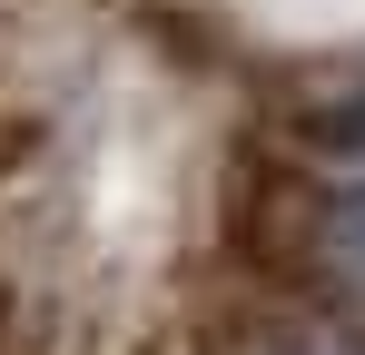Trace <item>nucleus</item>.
<instances>
[{"label": "nucleus", "mask_w": 365, "mask_h": 355, "mask_svg": "<svg viewBox=\"0 0 365 355\" xmlns=\"http://www.w3.org/2000/svg\"><path fill=\"white\" fill-rule=\"evenodd\" d=\"M237 355H365V326H326V316H277V326H247Z\"/></svg>", "instance_id": "2"}, {"label": "nucleus", "mask_w": 365, "mask_h": 355, "mask_svg": "<svg viewBox=\"0 0 365 355\" xmlns=\"http://www.w3.org/2000/svg\"><path fill=\"white\" fill-rule=\"evenodd\" d=\"M316 277L346 306H365V187L326 197V217H316Z\"/></svg>", "instance_id": "1"}]
</instances>
